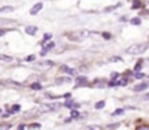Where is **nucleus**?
<instances>
[{
	"label": "nucleus",
	"mask_w": 149,
	"mask_h": 130,
	"mask_svg": "<svg viewBox=\"0 0 149 130\" xmlns=\"http://www.w3.org/2000/svg\"><path fill=\"white\" fill-rule=\"evenodd\" d=\"M146 49H148V43H133L126 49V52L129 55H139V54L145 52Z\"/></svg>",
	"instance_id": "obj_1"
},
{
	"label": "nucleus",
	"mask_w": 149,
	"mask_h": 130,
	"mask_svg": "<svg viewBox=\"0 0 149 130\" xmlns=\"http://www.w3.org/2000/svg\"><path fill=\"white\" fill-rule=\"evenodd\" d=\"M90 35V32H87V31H75V32H72V33H68L67 36L70 38V39H72V41H83L84 38H87Z\"/></svg>",
	"instance_id": "obj_2"
},
{
	"label": "nucleus",
	"mask_w": 149,
	"mask_h": 130,
	"mask_svg": "<svg viewBox=\"0 0 149 130\" xmlns=\"http://www.w3.org/2000/svg\"><path fill=\"white\" fill-rule=\"evenodd\" d=\"M58 107H59L58 104H42L39 107V110H41V113H47V111H55Z\"/></svg>",
	"instance_id": "obj_3"
},
{
	"label": "nucleus",
	"mask_w": 149,
	"mask_h": 130,
	"mask_svg": "<svg viewBox=\"0 0 149 130\" xmlns=\"http://www.w3.org/2000/svg\"><path fill=\"white\" fill-rule=\"evenodd\" d=\"M54 46H55V43H54V42L47 43V45H45V46L42 48V51H41V55H47V54L49 52V51L52 49V48H54Z\"/></svg>",
	"instance_id": "obj_4"
},
{
	"label": "nucleus",
	"mask_w": 149,
	"mask_h": 130,
	"mask_svg": "<svg viewBox=\"0 0 149 130\" xmlns=\"http://www.w3.org/2000/svg\"><path fill=\"white\" fill-rule=\"evenodd\" d=\"M59 70H61L62 72H67V74H70V75H75V70H74V68H70V67H67V65H62Z\"/></svg>",
	"instance_id": "obj_5"
},
{
	"label": "nucleus",
	"mask_w": 149,
	"mask_h": 130,
	"mask_svg": "<svg viewBox=\"0 0 149 130\" xmlns=\"http://www.w3.org/2000/svg\"><path fill=\"white\" fill-rule=\"evenodd\" d=\"M42 7H44V3H41V1H39V3H36V4L33 6V9L31 10V15H36V13H38V12L42 9Z\"/></svg>",
	"instance_id": "obj_6"
},
{
	"label": "nucleus",
	"mask_w": 149,
	"mask_h": 130,
	"mask_svg": "<svg viewBox=\"0 0 149 130\" xmlns=\"http://www.w3.org/2000/svg\"><path fill=\"white\" fill-rule=\"evenodd\" d=\"M25 31H26V33H28V35H32V36H33V35H36L38 28H36V26H26V28H25Z\"/></svg>",
	"instance_id": "obj_7"
},
{
	"label": "nucleus",
	"mask_w": 149,
	"mask_h": 130,
	"mask_svg": "<svg viewBox=\"0 0 149 130\" xmlns=\"http://www.w3.org/2000/svg\"><path fill=\"white\" fill-rule=\"evenodd\" d=\"M149 83H142V84H138V86L133 88V91H143L145 88H148Z\"/></svg>",
	"instance_id": "obj_8"
},
{
	"label": "nucleus",
	"mask_w": 149,
	"mask_h": 130,
	"mask_svg": "<svg viewBox=\"0 0 149 130\" xmlns=\"http://www.w3.org/2000/svg\"><path fill=\"white\" fill-rule=\"evenodd\" d=\"M15 10V7L13 6H3V7H0V12L1 13H6V12H13Z\"/></svg>",
	"instance_id": "obj_9"
},
{
	"label": "nucleus",
	"mask_w": 149,
	"mask_h": 130,
	"mask_svg": "<svg viewBox=\"0 0 149 130\" xmlns=\"http://www.w3.org/2000/svg\"><path fill=\"white\" fill-rule=\"evenodd\" d=\"M77 81H78V83H77V86L75 87H80L81 84H86V77H78Z\"/></svg>",
	"instance_id": "obj_10"
},
{
	"label": "nucleus",
	"mask_w": 149,
	"mask_h": 130,
	"mask_svg": "<svg viewBox=\"0 0 149 130\" xmlns=\"http://www.w3.org/2000/svg\"><path fill=\"white\" fill-rule=\"evenodd\" d=\"M20 110V106L19 104H16V106H13V107H10V113L13 114V113H17Z\"/></svg>",
	"instance_id": "obj_11"
},
{
	"label": "nucleus",
	"mask_w": 149,
	"mask_h": 130,
	"mask_svg": "<svg viewBox=\"0 0 149 130\" xmlns=\"http://www.w3.org/2000/svg\"><path fill=\"white\" fill-rule=\"evenodd\" d=\"M71 78H58L56 80V84H62V83H70Z\"/></svg>",
	"instance_id": "obj_12"
},
{
	"label": "nucleus",
	"mask_w": 149,
	"mask_h": 130,
	"mask_svg": "<svg viewBox=\"0 0 149 130\" xmlns=\"http://www.w3.org/2000/svg\"><path fill=\"white\" fill-rule=\"evenodd\" d=\"M132 6H133V9H141L143 4H142L141 1H133V3H132Z\"/></svg>",
	"instance_id": "obj_13"
},
{
	"label": "nucleus",
	"mask_w": 149,
	"mask_h": 130,
	"mask_svg": "<svg viewBox=\"0 0 149 130\" xmlns=\"http://www.w3.org/2000/svg\"><path fill=\"white\" fill-rule=\"evenodd\" d=\"M123 113H125V110H123V108H117V110H116L111 116H120V114H123Z\"/></svg>",
	"instance_id": "obj_14"
},
{
	"label": "nucleus",
	"mask_w": 149,
	"mask_h": 130,
	"mask_svg": "<svg viewBox=\"0 0 149 130\" xmlns=\"http://www.w3.org/2000/svg\"><path fill=\"white\" fill-rule=\"evenodd\" d=\"M130 23H132V25H141V19H139V17H135V19L130 20Z\"/></svg>",
	"instance_id": "obj_15"
},
{
	"label": "nucleus",
	"mask_w": 149,
	"mask_h": 130,
	"mask_svg": "<svg viewBox=\"0 0 149 130\" xmlns=\"http://www.w3.org/2000/svg\"><path fill=\"white\" fill-rule=\"evenodd\" d=\"M142 65H143V61H138V64H136V67H135V71H139V70L142 68Z\"/></svg>",
	"instance_id": "obj_16"
},
{
	"label": "nucleus",
	"mask_w": 149,
	"mask_h": 130,
	"mask_svg": "<svg viewBox=\"0 0 149 130\" xmlns=\"http://www.w3.org/2000/svg\"><path fill=\"white\" fill-rule=\"evenodd\" d=\"M31 88H32V90H41L42 87H41L39 83H35V84H32V86H31Z\"/></svg>",
	"instance_id": "obj_17"
},
{
	"label": "nucleus",
	"mask_w": 149,
	"mask_h": 130,
	"mask_svg": "<svg viewBox=\"0 0 149 130\" xmlns=\"http://www.w3.org/2000/svg\"><path fill=\"white\" fill-rule=\"evenodd\" d=\"M78 116H80V113H78L77 110H72V111H71V119H75V117H78Z\"/></svg>",
	"instance_id": "obj_18"
},
{
	"label": "nucleus",
	"mask_w": 149,
	"mask_h": 130,
	"mask_svg": "<svg viewBox=\"0 0 149 130\" xmlns=\"http://www.w3.org/2000/svg\"><path fill=\"white\" fill-rule=\"evenodd\" d=\"M96 108H103L104 107V101H99V103H96V106H94Z\"/></svg>",
	"instance_id": "obj_19"
},
{
	"label": "nucleus",
	"mask_w": 149,
	"mask_h": 130,
	"mask_svg": "<svg viewBox=\"0 0 149 130\" xmlns=\"http://www.w3.org/2000/svg\"><path fill=\"white\" fill-rule=\"evenodd\" d=\"M41 124H32V126H28V129H39Z\"/></svg>",
	"instance_id": "obj_20"
},
{
	"label": "nucleus",
	"mask_w": 149,
	"mask_h": 130,
	"mask_svg": "<svg viewBox=\"0 0 149 130\" xmlns=\"http://www.w3.org/2000/svg\"><path fill=\"white\" fill-rule=\"evenodd\" d=\"M0 59H4V61H12V58H10V56H3V55H0Z\"/></svg>",
	"instance_id": "obj_21"
},
{
	"label": "nucleus",
	"mask_w": 149,
	"mask_h": 130,
	"mask_svg": "<svg viewBox=\"0 0 149 130\" xmlns=\"http://www.w3.org/2000/svg\"><path fill=\"white\" fill-rule=\"evenodd\" d=\"M51 36H52L51 33H45V36H44V39H45V41H47V39H51Z\"/></svg>",
	"instance_id": "obj_22"
},
{
	"label": "nucleus",
	"mask_w": 149,
	"mask_h": 130,
	"mask_svg": "<svg viewBox=\"0 0 149 130\" xmlns=\"http://www.w3.org/2000/svg\"><path fill=\"white\" fill-rule=\"evenodd\" d=\"M143 77H145L143 74H136V78H138V80H142Z\"/></svg>",
	"instance_id": "obj_23"
},
{
	"label": "nucleus",
	"mask_w": 149,
	"mask_h": 130,
	"mask_svg": "<svg viewBox=\"0 0 149 130\" xmlns=\"http://www.w3.org/2000/svg\"><path fill=\"white\" fill-rule=\"evenodd\" d=\"M138 130H149V126H142V127H139Z\"/></svg>",
	"instance_id": "obj_24"
},
{
	"label": "nucleus",
	"mask_w": 149,
	"mask_h": 130,
	"mask_svg": "<svg viewBox=\"0 0 149 130\" xmlns=\"http://www.w3.org/2000/svg\"><path fill=\"white\" fill-rule=\"evenodd\" d=\"M25 127H26L25 124H20V126H19V130H23V129H25Z\"/></svg>",
	"instance_id": "obj_25"
},
{
	"label": "nucleus",
	"mask_w": 149,
	"mask_h": 130,
	"mask_svg": "<svg viewBox=\"0 0 149 130\" xmlns=\"http://www.w3.org/2000/svg\"><path fill=\"white\" fill-rule=\"evenodd\" d=\"M4 33H6V31H1V29H0V36H3Z\"/></svg>",
	"instance_id": "obj_26"
},
{
	"label": "nucleus",
	"mask_w": 149,
	"mask_h": 130,
	"mask_svg": "<svg viewBox=\"0 0 149 130\" xmlns=\"http://www.w3.org/2000/svg\"><path fill=\"white\" fill-rule=\"evenodd\" d=\"M145 100H149V92L146 94V95H145Z\"/></svg>",
	"instance_id": "obj_27"
},
{
	"label": "nucleus",
	"mask_w": 149,
	"mask_h": 130,
	"mask_svg": "<svg viewBox=\"0 0 149 130\" xmlns=\"http://www.w3.org/2000/svg\"><path fill=\"white\" fill-rule=\"evenodd\" d=\"M0 114H1V110H0Z\"/></svg>",
	"instance_id": "obj_28"
}]
</instances>
